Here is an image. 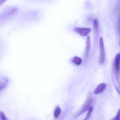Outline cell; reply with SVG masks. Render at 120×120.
<instances>
[{
  "instance_id": "obj_15",
  "label": "cell",
  "mask_w": 120,
  "mask_h": 120,
  "mask_svg": "<svg viewBox=\"0 0 120 120\" xmlns=\"http://www.w3.org/2000/svg\"><path fill=\"white\" fill-rule=\"evenodd\" d=\"M7 0H0V6H1Z\"/></svg>"
},
{
  "instance_id": "obj_8",
  "label": "cell",
  "mask_w": 120,
  "mask_h": 120,
  "mask_svg": "<svg viewBox=\"0 0 120 120\" xmlns=\"http://www.w3.org/2000/svg\"><path fill=\"white\" fill-rule=\"evenodd\" d=\"M90 46H91V39L90 37L87 36L86 41V49H85V56H88L90 50Z\"/></svg>"
},
{
  "instance_id": "obj_11",
  "label": "cell",
  "mask_w": 120,
  "mask_h": 120,
  "mask_svg": "<svg viewBox=\"0 0 120 120\" xmlns=\"http://www.w3.org/2000/svg\"><path fill=\"white\" fill-rule=\"evenodd\" d=\"M94 28L96 31H97L99 27V21L98 19L95 18L93 22Z\"/></svg>"
},
{
  "instance_id": "obj_14",
  "label": "cell",
  "mask_w": 120,
  "mask_h": 120,
  "mask_svg": "<svg viewBox=\"0 0 120 120\" xmlns=\"http://www.w3.org/2000/svg\"><path fill=\"white\" fill-rule=\"evenodd\" d=\"M111 120H120V116L118 115H117V116L113 118Z\"/></svg>"
},
{
  "instance_id": "obj_13",
  "label": "cell",
  "mask_w": 120,
  "mask_h": 120,
  "mask_svg": "<svg viewBox=\"0 0 120 120\" xmlns=\"http://www.w3.org/2000/svg\"><path fill=\"white\" fill-rule=\"evenodd\" d=\"M0 120H8L4 112L1 111L0 113Z\"/></svg>"
},
{
  "instance_id": "obj_10",
  "label": "cell",
  "mask_w": 120,
  "mask_h": 120,
  "mask_svg": "<svg viewBox=\"0 0 120 120\" xmlns=\"http://www.w3.org/2000/svg\"><path fill=\"white\" fill-rule=\"evenodd\" d=\"M61 112V109L58 106L56 107L55 109L54 114L55 118L58 119L60 115Z\"/></svg>"
},
{
  "instance_id": "obj_1",
  "label": "cell",
  "mask_w": 120,
  "mask_h": 120,
  "mask_svg": "<svg viewBox=\"0 0 120 120\" xmlns=\"http://www.w3.org/2000/svg\"><path fill=\"white\" fill-rule=\"evenodd\" d=\"M99 49H100V55H99V63L100 64H102L105 63V51L104 43L103 38L101 37L99 39Z\"/></svg>"
},
{
  "instance_id": "obj_3",
  "label": "cell",
  "mask_w": 120,
  "mask_h": 120,
  "mask_svg": "<svg viewBox=\"0 0 120 120\" xmlns=\"http://www.w3.org/2000/svg\"><path fill=\"white\" fill-rule=\"evenodd\" d=\"M111 78L112 82L114 87L118 94H120V83L116 73L114 71H112L111 73Z\"/></svg>"
},
{
  "instance_id": "obj_9",
  "label": "cell",
  "mask_w": 120,
  "mask_h": 120,
  "mask_svg": "<svg viewBox=\"0 0 120 120\" xmlns=\"http://www.w3.org/2000/svg\"><path fill=\"white\" fill-rule=\"evenodd\" d=\"M72 62L77 65H80L82 63V60L79 57H75L73 59Z\"/></svg>"
},
{
  "instance_id": "obj_18",
  "label": "cell",
  "mask_w": 120,
  "mask_h": 120,
  "mask_svg": "<svg viewBox=\"0 0 120 120\" xmlns=\"http://www.w3.org/2000/svg\"></svg>"
},
{
  "instance_id": "obj_2",
  "label": "cell",
  "mask_w": 120,
  "mask_h": 120,
  "mask_svg": "<svg viewBox=\"0 0 120 120\" xmlns=\"http://www.w3.org/2000/svg\"><path fill=\"white\" fill-rule=\"evenodd\" d=\"M93 99L91 97H89L86 101L85 104L80 112L76 115V117H78L79 116L81 115L82 113L85 112L87 111H89V109L92 107V105H93Z\"/></svg>"
},
{
  "instance_id": "obj_7",
  "label": "cell",
  "mask_w": 120,
  "mask_h": 120,
  "mask_svg": "<svg viewBox=\"0 0 120 120\" xmlns=\"http://www.w3.org/2000/svg\"><path fill=\"white\" fill-rule=\"evenodd\" d=\"M120 53H118L116 55L115 59V71L116 73H118L120 70Z\"/></svg>"
},
{
  "instance_id": "obj_5",
  "label": "cell",
  "mask_w": 120,
  "mask_h": 120,
  "mask_svg": "<svg viewBox=\"0 0 120 120\" xmlns=\"http://www.w3.org/2000/svg\"><path fill=\"white\" fill-rule=\"evenodd\" d=\"M18 10L16 8H12L5 10L3 13V17H11L17 13Z\"/></svg>"
},
{
  "instance_id": "obj_12",
  "label": "cell",
  "mask_w": 120,
  "mask_h": 120,
  "mask_svg": "<svg viewBox=\"0 0 120 120\" xmlns=\"http://www.w3.org/2000/svg\"><path fill=\"white\" fill-rule=\"evenodd\" d=\"M93 107H91L89 110L88 111V113H87V115L86 117H85V118L84 119V120H88L89 119L90 117H91V115L92 113V111H93Z\"/></svg>"
},
{
  "instance_id": "obj_16",
  "label": "cell",
  "mask_w": 120,
  "mask_h": 120,
  "mask_svg": "<svg viewBox=\"0 0 120 120\" xmlns=\"http://www.w3.org/2000/svg\"><path fill=\"white\" fill-rule=\"evenodd\" d=\"M118 29H119V32L120 34V16L119 19V22H118Z\"/></svg>"
},
{
  "instance_id": "obj_4",
  "label": "cell",
  "mask_w": 120,
  "mask_h": 120,
  "mask_svg": "<svg viewBox=\"0 0 120 120\" xmlns=\"http://www.w3.org/2000/svg\"><path fill=\"white\" fill-rule=\"evenodd\" d=\"M74 31L81 36L84 37L87 36L90 33L91 31V29L90 28L77 27L75 28Z\"/></svg>"
},
{
  "instance_id": "obj_17",
  "label": "cell",
  "mask_w": 120,
  "mask_h": 120,
  "mask_svg": "<svg viewBox=\"0 0 120 120\" xmlns=\"http://www.w3.org/2000/svg\"><path fill=\"white\" fill-rule=\"evenodd\" d=\"M117 115H118L120 116V110H119V111H118V113L117 114Z\"/></svg>"
},
{
  "instance_id": "obj_6",
  "label": "cell",
  "mask_w": 120,
  "mask_h": 120,
  "mask_svg": "<svg viewBox=\"0 0 120 120\" xmlns=\"http://www.w3.org/2000/svg\"><path fill=\"white\" fill-rule=\"evenodd\" d=\"M107 85L104 83H101L99 84L93 92L94 94L95 95L99 94L102 93L106 88Z\"/></svg>"
}]
</instances>
